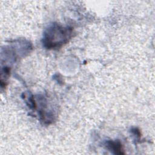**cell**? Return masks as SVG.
<instances>
[{
  "mask_svg": "<svg viewBox=\"0 0 155 155\" xmlns=\"http://www.w3.org/2000/svg\"><path fill=\"white\" fill-rule=\"evenodd\" d=\"M106 147L114 154H125L124 150L123 148L122 143L119 140H108L106 142Z\"/></svg>",
  "mask_w": 155,
  "mask_h": 155,
  "instance_id": "2",
  "label": "cell"
},
{
  "mask_svg": "<svg viewBox=\"0 0 155 155\" xmlns=\"http://www.w3.org/2000/svg\"><path fill=\"white\" fill-rule=\"evenodd\" d=\"M72 35V27L54 23L44 31L42 43L47 49H59L69 41Z\"/></svg>",
  "mask_w": 155,
  "mask_h": 155,
  "instance_id": "1",
  "label": "cell"
}]
</instances>
